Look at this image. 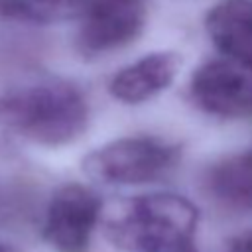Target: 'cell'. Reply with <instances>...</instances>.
<instances>
[{"label": "cell", "instance_id": "1", "mask_svg": "<svg viewBox=\"0 0 252 252\" xmlns=\"http://www.w3.org/2000/svg\"><path fill=\"white\" fill-rule=\"evenodd\" d=\"M197 207L185 197L152 193L132 199L106 234L124 252H197Z\"/></svg>", "mask_w": 252, "mask_h": 252}, {"label": "cell", "instance_id": "2", "mask_svg": "<svg viewBox=\"0 0 252 252\" xmlns=\"http://www.w3.org/2000/svg\"><path fill=\"white\" fill-rule=\"evenodd\" d=\"M0 118L35 144L65 146L85 132L89 106L77 87L55 81L28 87L2 98Z\"/></svg>", "mask_w": 252, "mask_h": 252}, {"label": "cell", "instance_id": "3", "mask_svg": "<svg viewBox=\"0 0 252 252\" xmlns=\"http://www.w3.org/2000/svg\"><path fill=\"white\" fill-rule=\"evenodd\" d=\"M179 148L156 136H128L93 150L83 171L108 185L150 183L165 175L179 159Z\"/></svg>", "mask_w": 252, "mask_h": 252}, {"label": "cell", "instance_id": "4", "mask_svg": "<svg viewBox=\"0 0 252 252\" xmlns=\"http://www.w3.org/2000/svg\"><path fill=\"white\" fill-rule=\"evenodd\" d=\"M191 98L207 114L219 118L252 116V65L219 57L203 63L191 79Z\"/></svg>", "mask_w": 252, "mask_h": 252}, {"label": "cell", "instance_id": "5", "mask_svg": "<svg viewBox=\"0 0 252 252\" xmlns=\"http://www.w3.org/2000/svg\"><path fill=\"white\" fill-rule=\"evenodd\" d=\"M100 217V199L91 189L71 183L49 201L43 238L57 252H87Z\"/></svg>", "mask_w": 252, "mask_h": 252}, {"label": "cell", "instance_id": "6", "mask_svg": "<svg viewBox=\"0 0 252 252\" xmlns=\"http://www.w3.org/2000/svg\"><path fill=\"white\" fill-rule=\"evenodd\" d=\"M144 0H91L83 10L77 33L79 49L100 55L130 43L144 28Z\"/></svg>", "mask_w": 252, "mask_h": 252}, {"label": "cell", "instance_id": "7", "mask_svg": "<svg viewBox=\"0 0 252 252\" xmlns=\"http://www.w3.org/2000/svg\"><path fill=\"white\" fill-rule=\"evenodd\" d=\"M181 67V57L175 51H154L146 57L122 67L110 81L108 91L114 98L126 104L144 102L175 79Z\"/></svg>", "mask_w": 252, "mask_h": 252}, {"label": "cell", "instance_id": "8", "mask_svg": "<svg viewBox=\"0 0 252 252\" xmlns=\"http://www.w3.org/2000/svg\"><path fill=\"white\" fill-rule=\"evenodd\" d=\"M205 28L226 57L252 65V0L217 2L205 18Z\"/></svg>", "mask_w": 252, "mask_h": 252}, {"label": "cell", "instance_id": "9", "mask_svg": "<svg viewBox=\"0 0 252 252\" xmlns=\"http://www.w3.org/2000/svg\"><path fill=\"white\" fill-rule=\"evenodd\" d=\"M209 189L222 203L252 211V154L230 156L209 171Z\"/></svg>", "mask_w": 252, "mask_h": 252}, {"label": "cell", "instance_id": "10", "mask_svg": "<svg viewBox=\"0 0 252 252\" xmlns=\"http://www.w3.org/2000/svg\"><path fill=\"white\" fill-rule=\"evenodd\" d=\"M89 2L91 0H0V8L10 14L16 12L35 20H51L71 16Z\"/></svg>", "mask_w": 252, "mask_h": 252}, {"label": "cell", "instance_id": "11", "mask_svg": "<svg viewBox=\"0 0 252 252\" xmlns=\"http://www.w3.org/2000/svg\"><path fill=\"white\" fill-rule=\"evenodd\" d=\"M228 252H252V230L238 234V236L230 242Z\"/></svg>", "mask_w": 252, "mask_h": 252}, {"label": "cell", "instance_id": "12", "mask_svg": "<svg viewBox=\"0 0 252 252\" xmlns=\"http://www.w3.org/2000/svg\"><path fill=\"white\" fill-rule=\"evenodd\" d=\"M0 252H18V250L8 242H0Z\"/></svg>", "mask_w": 252, "mask_h": 252}, {"label": "cell", "instance_id": "13", "mask_svg": "<svg viewBox=\"0 0 252 252\" xmlns=\"http://www.w3.org/2000/svg\"><path fill=\"white\" fill-rule=\"evenodd\" d=\"M250 154H252V152H250Z\"/></svg>", "mask_w": 252, "mask_h": 252}]
</instances>
